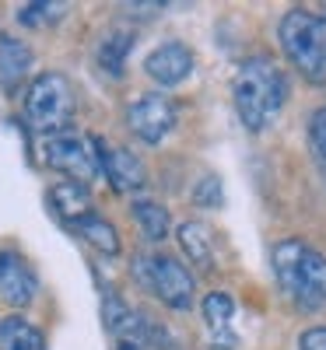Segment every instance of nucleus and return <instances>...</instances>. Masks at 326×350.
<instances>
[{
  "label": "nucleus",
  "mask_w": 326,
  "mask_h": 350,
  "mask_svg": "<svg viewBox=\"0 0 326 350\" xmlns=\"http://www.w3.org/2000/svg\"><path fill=\"white\" fill-rule=\"evenodd\" d=\"M288 102V77L274 56H246L231 77V105L249 133H263Z\"/></svg>",
  "instance_id": "f257e3e1"
},
{
  "label": "nucleus",
  "mask_w": 326,
  "mask_h": 350,
  "mask_svg": "<svg viewBox=\"0 0 326 350\" xmlns=\"http://www.w3.org/2000/svg\"><path fill=\"white\" fill-rule=\"evenodd\" d=\"M271 270L288 298L299 312H323L326 308V252L305 239H281L271 249Z\"/></svg>",
  "instance_id": "f03ea898"
},
{
  "label": "nucleus",
  "mask_w": 326,
  "mask_h": 350,
  "mask_svg": "<svg viewBox=\"0 0 326 350\" xmlns=\"http://www.w3.org/2000/svg\"><path fill=\"white\" fill-rule=\"evenodd\" d=\"M74 112H77V92L74 81L60 70H42L25 84L21 92V116L32 133L53 137L74 126Z\"/></svg>",
  "instance_id": "7ed1b4c3"
},
{
  "label": "nucleus",
  "mask_w": 326,
  "mask_h": 350,
  "mask_svg": "<svg viewBox=\"0 0 326 350\" xmlns=\"http://www.w3.org/2000/svg\"><path fill=\"white\" fill-rule=\"evenodd\" d=\"M277 42L284 60L309 84L326 81V14L312 8H291L277 25Z\"/></svg>",
  "instance_id": "20e7f679"
},
{
  "label": "nucleus",
  "mask_w": 326,
  "mask_h": 350,
  "mask_svg": "<svg viewBox=\"0 0 326 350\" xmlns=\"http://www.w3.org/2000/svg\"><path fill=\"white\" fill-rule=\"evenodd\" d=\"M130 273L134 280L151 295L155 301H162L172 312H190L197 301V277L186 267L183 259H175L168 252H137L130 262Z\"/></svg>",
  "instance_id": "39448f33"
},
{
  "label": "nucleus",
  "mask_w": 326,
  "mask_h": 350,
  "mask_svg": "<svg viewBox=\"0 0 326 350\" xmlns=\"http://www.w3.org/2000/svg\"><path fill=\"white\" fill-rule=\"evenodd\" d=\"M42 165L56 175H64L71 183H84L92 186L99 179V161H95V148H92V137H81L74 130L64 133H53L42 137Z\"/></svg>",
  "instance_id": "423d86ee"
},
{
  "label": "nucleus",
  "mask_w": 326,
  "mask_h": 350,
  "mask_svg": "<svg viewBox=\"0 0 326 350\" xmlns=\"http://www.w3.org/2000/svg\"><path fill=\"white\" fill-rule=\"evenodd\" d=\"M175 123H179V109L165 92H144L127 105V126L147 148H158L175 130Z\"/></svg>",
  "instance_id": "0eeeda50"
},
{
  "label": "nucleus",
  "mask_w": 326,
  "mask_h": 350,
  "mask_svg": "<svg viewBox=\"0 0 326 350\" xmlns=\"http://www.w3.org/2000/svg\"><path fill=\"white\" fill-rule=\"evenodd\" d=\"M92 148H95L99 175L112 186V193L134 196V193H140L147 186V165L130 148H116V144H109L99 133H92Z\"/></svg>",
  "instance_id": "6e6552de"
},
{
  "label": "nucleus",
  "mask_w": 326,
  "mask_h": 350,
  "mask_svg": "<svg viewBox=\"0 0 326 350\" xmlns=\"http://www.w3.org/2000/svg\"><path fill=\"white\" fill-rule=\"evenodd\" d=\"M39 273L18 249H0V301L8 308H28L39 298Z\"/></svg>",
  "instance_id": "1a4fd4ad"
},
{
  "label": "nucleus",
  "mask_w": 326,
  "mask_h": 350,
  "mask_svg": "<svg viewBox=\"0 0 326 350\" xmlns=\"http://www.w3.org/2000/svg\"><path fill=\"white\" fill-rule=\"evenodd\" d=\"M193 70H197V53L179 39H168L144 56V74L158 88H179L183 81L193 77Z\"/></svg>",
  "instance_id": "9d476101"
},
{
  "label": "nucleus",
  "mask_w": 326,
  "mask_h": 350,
  "mask_svg": "<svg viewBox=\"0 0 326 350\" xmlns=\"http://www.w3.org/2000/svg\"><path fill=\"white\" fill-rule=\"evenodd\" d=\"M32 67H36L32 46L11 32H0V88H4L8 98H14L32 81Z\"/></svg>",
  "instance_id": "9b49d317"
},
{
  "label": "nucleus",
  "mask_w": 326,
  "mask_h": 350,
  "mask_svg": "<svg viewBox=\"0 0 326 350\" xmlns=\"http://www.w3.org/2000/svg\"><path fill=\"white\" fill-rule=\"evenodd\" d=\"M175 242H179L186 262H193L200 273H214L221 267V259H218V231L207 221H183L179 228H175Z\"/></svg>",
  "instance_id": "f8f14e48"
},
{
  "label": "nucleus",
  "mask_w": 326,
  "mask_h": 350,
  "mask_svg": "<svg viewBox=\"0 0 326 350\" xmlns=\"http://www.w3.org/2000/svg\"><path fill=\"white\" fill-rule=\"evenodd\" d=\"M46 207L49 214L60 221L64 228H71L74 221H81L84 214L95 211V196H92V186L84 183H71V179H60L46 189Z\"/></svg>",
  "instance_id": "ddd939ff"
},
{
  "label": "nucleus",
  "mask_w": 326,
  "mask_h": 350,
  "mask_svg": "<svg viewBox=\"0 0 326 350\" xmlns=\"http://www.w3.org/2000/svg\"><path fill=\"white\" fill-rule=\"evenodd\" d=\"M200 315H203V326L211 333V350H235L239 347V336L231 329V319H235V298L225 295V291H207L203 301H200Z\"/></svg>",
  "instance_id": "4468645a"
},
{
  "label": "nucleus",
  "mask_w": 326,
  "mask_h": 350,
  "mask_svg": "<svg viewBox=\"0 0 326 350\" xmlns=\"http://www.w3.org/2000/svg\"><path fill=\"white\" fill-rule=\"evenodd\" d=\"M134 46H137V32H134V28H123V25L109 28V32L99 39V46H95L99 70L105 77H112V81H120L127 74V60H130Z\"/></svg>",
  "instance_id": "2eb2a0df"
},
{
  "label": "nucleus",
  "mask_w": 326,
  "mask_h": 350,
  "mask_svg": "<svg viewBox=\"0 0 326 350\" xmlns=\"http://www.w3.org/2000/svg\"><path fill=\"white\" fill-rule=\"evenodd\" d=\"M67 231H74V235L81 239V242H88L99 256H105V259H116L123 252V239H120V231H116V224L109 221V217H102L99 211H92V214H84L81 221H74Z\"/></svg>",
  "instance_id": "dca6fc26"
},
{
  "label": "nucleus",
  "mask_w": 326,
  "mask_h": 350,
  "mask_svg": "<svg viewBox=\"0 0 326 350\" xmlns=\"http://www.w3.org/2000/svg\"><path fill=\"white\" fill-rule=\"evenodd\" d=\"M130 214L140 228V235L144 242H151V245H162L168 235H172V217H168V207L158 200H147V196H137L130 203Z\"/></svg>",
  "instance_id": "f3484780"
},
{
  "label": "nucleus",
  "mask_w": 326,
  "mask_h": 350,
  "mask_svg": "<svg viewBox=\"0 0 326 350\" xmlns=\"http://www.w3.org/2000/svg\"><path fill=\"white\" fill-rule=\"evenodd\" d=\"M0 350H49V343L46 333L25 315H4L0 319Z\"/></svg>",
  "instance_id": "a211bd4d"
},
{
  "label": "nucleus",
  "mask_w": 326,
  "mask_h": 350,
  "mask_svg": "<svg viewBox=\"0 0 326 350\" xmlns=\"http://www.w3.org/2000/svg\"><path fill=\"white\" fill-rule=\"evenodd\" d=\"M71 11V4H64V0H32V4H21L14 11L18 25L25 28H53L56 21H64Z\"/></svg>",
  "instance_id": "6ab92c4d"
},
{
  "label": "nucleus",
  "mask_w": 326,
  "mask_h": 350,
  "mask_svg": "<svg viewBox=\"0 0 326 350\" xmlns=\"http://www.w3.org/2000/svg\"><path fill=\"white\" fill-rule=\"evenodd\" d=\"M305 140H309V154L312 161L326 172V102L319 109H312L309 126H305Z\"/></svg>",
  "instance_id": "aec40b11"
},
{
  "label": "nucleus",
  "mask_w": 326,
  "mask_h": 350,
  "mask_svg": "<svg viewBox=\"0 0 326 350\" xmlns=\"http://www.w3.org/2000/svg\"><path fill=\"white\" fill-rule=\"evenodd\" d=\"M193 203H197V207H203V211L221 207V203H225V193H221V179H218V175H203V179L197 183Z\"/></svg>",
  "instance_id": "412c9836"
},
{
  "label": "nucleus",
  "mask_w": 326,
  "mask_h": 350,
  "mask_svg": "<svg viewBox=\"0 0 326 350\" xmlns=\"http://www.w3.org/2000/svg\"><path fill=\"white\" fill-rule=\"evenodd\" d=\"M299 350H326V326H309L299 336Z\"/></svg>",
  "instance_id": "4be33fe9"
}]
</instances>
